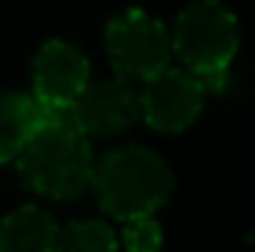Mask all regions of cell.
I'll return each instance as SVG.
<instances>
[{
	"label": "cell",
	"instance_id": "1",
	"mask_svg": "<svg viewBox=\"0 0 255 252\" xmlns=\"http://www.w3.org/2000/svg\"><path fill=\"white\" fill-rule=\"evenodd\" d=\"M24 184L54 202L77 199L92 181V145L68 107H42V119L18 151Z\"/></svg>",
	"mask_w": 255,
	"mask_h": 252
},
{
	"label": "cell",
	"instance_id": "2",
	"mask_svg": "<svg viewBox=\"0 0 255 252\" xmlns=\"http://www.w3.org/2000/svg\"><path fill=\"white\" fill-rule=\"evenodd\" d=\"M98 205L113 220H133L157 214L175 187L169 163L142 145H122L107 151L92 166V181Z\"/></svg>",
	"mask_w": 255,
	"mask_h": 252
},
{
	"label": "cell",
	"instance_id": "3",
	"mask_svg": "<svg viewBox=\"0 0 255 252\" xmlns=\"http://www.w3.org/2000/svg\"><path fill=\"white\" fill-rule=\"evenodd\" d=\"M169 42L172 54L205 89H223L241 45L238 18L217 0H196L175 18Z\"/></svg>",
	"mask_w": 255,
	"mask_h": 252
},
{
	"label": "cell",
	"instance_id": "4",
	"mask_svg": "<svg viewBox=\"0 0 255 252\" xmlns=\"http://www.w3.org/2000/svg\"><path fill=\"white\" fill-rule=\"evenodd\" d=\"M107 57L122 77L148 80L172 60L169 30L142 9H128L107 24Z\"/></svg>",
	"mask_w": 255,
	"mask_h": 252
},
{
	"label": "cell",
	"instance_id": "5",
	"mask_svg": "<svg viewBox=\"0 0 255 252\" xmlns=\"http://www.w3.org/2000/svg\"><path fill=\"white\" fill-rule=\"evenodd\" d=\"M205 86L187 68H160L145 80L139 92L142 122L160 133H181L199 119L205 104Z\"/></svg>",
	"mask_w": 255,
	"mask_h": 252
},
{
	"label": "cell",
	"instance_id": "6",
	"mask_svg": "<svg viewBox=\"0 0 255 252\" xmlns=\"http://www.w3.org/2000/svg\"><path fill=\"white\" fill-rule=\"evenodd\" d=\"M68 110L86 136H119L142 119L139 92L128 83V77L86 83Z\"/></svg>",
	"mask_w": 255,
	"mask_h": 252
},
{
	"label": "cell",
	"instance_id": "7",
	"mask_svg": "<svg viewBox=\"0 0 255 252\" xmlns=\"http://www.w3.org/2000/svg\"><path fill=\"white\" fill-rule=\"evenodd\" d=\"M89 83L86 54L63 39H51L33 60V98L42 107H71Z\"/></svg>",
	"mask_w": 255,
	"mask_h": 252
},
{
	"label": "cell",
	"instance_id": "8",
	"mask_svg": "<svg viewBox=\"0 0 255 252\" xmlns=\"http://www.w3.org/2000/svg\"><path fill=\"white\" fill-rule=\"evenodd\" d=\"M57 229L48 211L24 205L0 220V252H57Z\"/></svg>",
	"mask_w": 255,
	"mask_h": 252
},
{
	"label": "cell",
	"instance_id": "9",
	"mask_svg": "<svg viewBox=\"0 0 255 252\" xmlns=\"http://www.w3.org/2000/svg\"><path fill=\"white\" fill-rule=\"evenodd\" d=\"M39 119H42V104L33 95L0 92V163L18 157Z\"/></svg>",
	"mask_w": 255,
	"mask_h": 252
},
{
	"label": "cell",
	"instance_id": "10",
	"mask_svg": "<svg viewBox=\"0 0 255 252\" xmlns=\"http://www.w3.org/2000/svg\"><path fill=\"white\" fill-rule=\"evenodd\" d=\"M119 238L101 220H71L57 229V252H116Z\"/></svg>",
	"mask_w": 255,
	"mask_h": 252
},
{
	"label": "cell",
	"instance_id": "11",
	"mask_svg": "<svg viewBox=\"0 0 255 252\" xmlns=\"http://www.w3.org/2000/svg\"><path fill=\"white\" fill-rule=\"evenodd\" d=\"M122 244H125L128 252H160V247H163V229L154 220V214L125 220Z\"/></svg>",
	"mask_w": 255,
	"mask_h": 252
}]
</instances>
